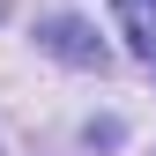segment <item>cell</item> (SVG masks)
Here are the masks:
<instances>
[{
	"instance_id": "6da1fadb",
	"label": "cell",
	"mask_w": 156,
	"mask_h": 156,
	"mask_svg": "<svg viewBox=\"0 0 156 156\" xmlns=\"http://www.w3.org/2000/svg\"><path fill=\"white\" fill-rule=\"evenodd\" d=\"M112 15H119L126 45L141 52V60H156V0H112Z\"/></svg>"
},
{
	"instance_id": "7a4b0ae2",
	"label": "cell",
	"mask_w": 156,
	"mask_h": 156,
	"mask_svg": "<svg viewBox=\"0 0 156 156\" xmlns=\"http://www.w3.org/2000/svg\"><path fill=\"white\" fill-rule=\"evenodd\" d=\"M45 45L60 52V60H82V67H104V52L89 45V30H82V23H52V30H45Z\"/></svg>"
}]
</instances>
